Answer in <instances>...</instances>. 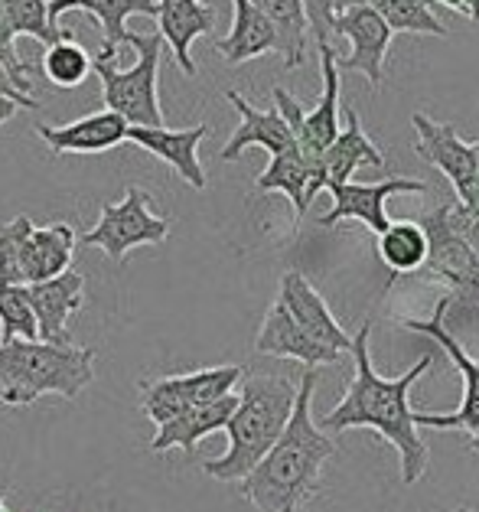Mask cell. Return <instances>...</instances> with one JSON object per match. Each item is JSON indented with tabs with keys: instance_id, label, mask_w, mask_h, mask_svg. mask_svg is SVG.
<instances>
[{
	"instance_id": "18",
	"label": "cell",
	"mask_w": 479,
	"mask_h": 512,
	"mask_svg": "<svg viewBox=\"0 0 479 512\" xmlns=\"http://www.w3.org/2000/svg\"><path fill=\"white\" fill-rule=\"evenodd\" d=\"M206 134L209 124H196V128L183 131H170L163 124V128H128V141L141 147V151L160 157L163 164H170L193 190H206V170L199 164V144H203Z\"/></svg>"
},
{
	"instance_id": "22",
	"label": "cell",
	"mask_w": 479,
	"mask_h": 512,
	"mask_svg": "<svg viewBox=\"0 0 479 512\" xmlns=\"http://www.w3.org/2000/svg\"><path fill=\"white\" fill-rule=\"evenodd\" d=\"M235 405H238V395L232 392V395L216 398V402H209V405L189 408V411H183V415L170 418L167 424H160L157 428L154 441H150V451L167 454V451H173V447H180V451H193L203 437L225 431V424H229Z\"/></svg>"
},
{
	"instance_id": "8",
	"label": "cell",
	"mask_w": 479,
	"mask_h": 512,
	"mask_svg": "<svg viewBox=\"0 0 479 512\" xmlns=\"http://www.w3.org/2000/svg\"><path fill=\"white\" fill-rule=\"evenodd\" d=\"M450 307H453V297L444 294L437 301L434 317H427V320H408L405 317L401 320V327L405 330L431 336V340L450 356L453 369L463 376V402L457 411H450V415H427V411H414V424H418V428H434V431H466L473 437L479 431V362L466 353L457 336L447 330L444 320H447Z\"/></svg>"
},
{
	"instance_id": "12",
	"label": "cell",
	"mask_w": 479,
	"mask_h": 512,
	"mask_svg": "<svg viewBox=\"0 0 479 512\" xmlns=\"http://www.w3.org/2000/svg\"><path fill=\"white\" fill-rule=\"evenodd\" d=\"M411 124L418 131L414 151L450 180L453 193H457V203H466L473 193V177H476V147L466 144L453 124L427 118L424 111H414Z\"/></svg>"
},
{
	"instance_id": "7",
	"label": "cell",
	"mask_w": 479,
	"mask_h": 512,
	"mask_svg": "<svg viewBox=\"0 0 479 512\" xmlns=\"http://www.w3.org/2000/svg\"><path fill=\"white\" fill-rule=\"evenodd\" d=\"M170 235V219L150 212V193L141 186H128L118 203H105L95 229H88L79 245L102 248V252L121 265L124 255L137 245H160Z\"/></svg>"
},
{
	"instance_id": "45",
	"label": "cell",
	"mask_w": 479,
	"mask_h": 512,
	"mask_svg": "<svg viewBox=\"0 0 479 512\" xmlns=\"http://www.w3.org/2000/svg\"><path fill=\"white\" fill-rule=\"evenodd\" d=\"M453 512H479V509H470V506H460V509H453Z\"/></svg>"
},
{
	"instance_id": "29",
	"label": "cell",
	"mask_w": 479,
	"mask_h": 512,
	"mask_svg": "<svg viewBox=\"0 0 479 512\" xmlns=\"http://www.w3.org/2000/svg\"><path fill=\"white\" fill-rule=\"evenodd\" d=\"M0 20L10 30V36H33L43 46H53L66 40V30H59V23L49 17V0H0Z\"/></svg>"
},
{
	"instance_id": "2",
	"label": "cell",
	"mask_w": 479,
	"mask_h": 512,
	"mask_svg": "<svg viewBox=\"0 0 479 512\" xmlns=\"http://www.w3.org/2000/svg\"><path fill=\"white\" fill-rule=\"evenodd\" d=\"M313 389H317V369H307L284 434L258 460V467L238 480L242 496L258 512H300L320 493V473L326 460H333L336 444L313 421Z\"/></svg>"
},
{
	"instance_id": "3",
	"label": "cell",
	"mask_w": 479,
	"mask_h": 512,
	"mask_svg": "<svg viewBox=\"0 0 479 512\" xmlns=\"http://www.w3.org/2000/svg\"><path fill=\"white\" fill-rule=\"evenodd\" d=\"M238 385V405L225 424L229 447L222 457L203 464L206 477L219 483H238L258 467V460L284 434L297 402V385L284 376H242Z\"/></svg>"
},
{
	"instance_id": "9",
	"label": "cell",
	"mask_w": 479,
	"mask_h": 512,
	"mask_svg": "<svg viewBox=\"0 0 479 512\" xmlns=\"http://www.w3.org/2000/svg\"><path fill=\"white\" fill-rule=\"evenodd\" d=\"M418 222L427 235V261L421 271L444 281L453 301L479 307V258L460 239V232L450 226V203L437 206Z\"/></svg>"
},
{
	"instance_id": "24",
	"label": "cell",
	"mask_w": 479,
	"mask_h": 512,
	"mask_svg": "<svg viewBox=\"0 0 479 512\" xmlns=\"http://www.w3.org/2000/svg\"><path fill=\"white\" fill-rule=\"evenodd\" d=\"M359 167H385V154L372 144V137L365 134L356 108L346 111V128H339L336 141L326 147L323 154V190L326 186L349 183L352 173Z\"/></svg>"
},
{
	"instance_id": "41",
	"label": "cell",
	"mask_w": 479,
	"mask_h": 512,
	"mask_svg": "<svg viewBox=\"0 0 479 512\" xmlns=\"http://www.w3.org/2000/svg\"><path fill=\"white\" fill-rule=\"evenodd\" d=\"M463 4H466V17L479 23V0H463Z\"/></svg>"
},
{
	"instance_id": "34",
	"label": "cell",
	"mask_w": 479,
	"mask_h": 512,
	"mask_svg": "<svg viewBox=\"0 0 479 512\" xmlns=\"http://www.w3.org/2000/svg\"><path fill=\"white\" fill-rule=\"evenodd\" d=\"M0 66L7 69V76L14 79V85L23 95H33V69L17 56L14 36L4 27V20H0Z\"/></svg>"
},
{
	"instance_id": "36",
	"label": "cell",
	"mask_w": 479,
	"mask_h": 512,
	"mask_svg": "<svg viewBox=\"0 0 479 512\" xmlns=\"http://www.w3.org/2000/svg\"><path fill=\"white\" fill-rule=\"evenodd\" d=\"M450 226L460 232V239L470 245V252L479 258V216H473V212L463 209L460 203H450Z\"/></svg>"
},
{
	"instance_id": "42",
	"label": "cell",
	"mask_w": 479,
	"mask_h": 512,
	"mask_svg": "<svg viewBox=\"0 0 479 512\" xmlns=\"http://www.w3.org/2000/svg\"><path fill=\"white\" fill-rule=\"evenodd\" d=\"M440 4H444L447 10H457V14H466V4H463V0H440Z\"/></svg>"
},
{
	"instance_id": "32",
	"label": "cell",
	"mask_w": 479,
	"mask_h": 512,
	"mask_svg": "<svg viewBox=\"0 0 479 512\" xmlns=\"http://www.w3.org/2000/svg\"><path fill=\"white\" fill-rule=\"evenodd\" d=\"M0 333L4 340H36V317L30 310L27 284H0Z\"/></svg>"
},
{
	"instance_id": "14",
	"label": "cell",
	"mask_w": 479,
	"mask_h": 512,
	"mask_svg": "<svg viewBox=\"0 0 479 512\" xmlns=\"http://www.w3.org/2000/svg\"><path fill=\"white\" fill-rule=\"evenodd\" d=\"M27 297H30L33 317H36V336H40L43 343L72 346L69 320L75 310H82V304H85L82 274L69 268V271H62L59 278L27 284Z\"/></svg>"
},
{
	"instance_id": "25",
	"label": "cell",
	"mask_w": 479,
	"mask_h": 512,
	"mask_svg": "<svg viewBox=\"0 0 479 512\" xmlns=\"http://www.w3.org/2000/svg\"><path fill=\"white\" fill-rule=\"evenodd\" d=\"M235 20L229 36L216 40V49L225 56V62L242 66L248 59H258L264 53H277V33L268 23V17L251 4V0H232Z\"/></svg>"
},
{
	"instance_id": "39",
	"label": "cell",
	"mask_w": 479,
	"mask_h": 512,
	"mask_svg": "<svg viewBox=\"0 0 479 512\" xmlns=\"http://www.w3.org/2000/svg\"><path fill=\"white\" fill-rule=\"evenodd\" d=\"M17 111H20V105H17V102H10V98L0 95V124H7L10 118L17 115Z\"/></svg>"
},
{
	"instance_id": "35",
	"label": "cell",
	"mask_w": 479,
	"mask_h": 512,
	"mask_svg": "<svg viewBox=\"0 0 479 512\" xmlns=\"http://www.w3.org/2000/svg\"><path fill=\"white\" fill-rule=\"evenodd\" d=\"M304 4L307 27L317 46H333V23H336V0H300Z\"/></svg>"
},
{
	"instance_id": "13",
	"label": "cell",
	"mask_w": 479,
	"mask_h": 512,
	"mask_svg": "<svg viewBox=\"0 0 479 512\" xmlns=\"http://www.w3.org/2000/svg\"><path fill=\"white\" fill-rule=\"evenodd\" d=\"M333 193V209L320 216L323 229H333L339 222L356 219L365 229H372L375 235H382L388 229V212L385 203L388 196L395 193H427L424 180H408V177H388L382 183H339V186H326Z\"/></svg>"
},
{
	"instance_id": "23",
	"label": "cell",
	"mask_w": 479,
	"mask_h": 512,
	"mask_svg": "<svg viewBox=\"0 0 479 512\" xmlns=\"http://www.w3.org/2000/svg\"><path fill=\"white\" fill-rule=\"evenodd\" d=\"M69 10H85L98 20V27L105 33V43L98 49V56L105 59H118V49L124 46V36H128V17L141 14V17H157V0H49V17L53 23L69 14Z\"/></svg>"
},
{
	"instance_id": "26",
	"label": "cell",
	"mask_w": 479,
	"mask_h": 512,
	"mask_svg": "<svg viewBox=\"0 0 479 512\" xmlns=\"http://www.w3.org/2000/svg\"><path fill=\"white\" fill-rule=\"evenodd\" d=\"M255 190L258 193H284L287 199H291L297 222L307 216L310 203L317 199V190H313V170L307 167V160L300 157L297 147L287 154L271 157L268 170L255 180Z\"/></svg>"
},
{
	"instance_id": "6",
	"label": "cell",
	"mask_w": 479,
	"mask_h": 512,
	"mask_svg": "<svg viewBox=\"0 0 479 512\" xmlns=\"http://www.w3.org/2000/svg\"><path fill=\"white\" fill-rule=\"evenodd\" d=\"M317 49H320V69H323L320 102L307 111L291 92L281 89V85H274L271 95H274L277 115L287 121V128L294 134L300 157H304L307 167L313 170V190L323 193V154L339 134V69H336L333 46H317Z\"/></svg>"
},
{
	"instance_id": "31",
	"label": "cell",
	"mask_w": 479,
	"mask_h": 512,
	"mask_svg": "<svg viewBox=\"0 0 479 512\" xmlns=\"http://www.w3.org/2000/svg\"><path fill=\"white\" fill-rule=\"evenodd\" d=\"M43 72L49 82L59 85V89H75V85H82L88 72H92V56H88L72 36H66V40L46 46Z\"/></svg>"
},
{
	"instance_id": "5",
	"label": "cell",
	"mask_w": 479,
	"mask_h": 512,
	"mask_svg": "<svg viewBox=\"0 0 479 512\" xmlns=\"http://www.w3.org/2000/svg\"><path fill=\"white\" fill-rule=\"evenodd\" d=\"M137 62L131 69H118L115 59L95 56L92 72L102 79L105 108L121 115L131 128H163V111L157 98V72L163 56V36L160 33H131L124 36Z\"/></svg>"
},
{
	"instance_id": "10",
	"label": "cell",
	"mask_w": 479,
	"mask_h": 512,
	"mask_svg": "<svg viewBox=\"0 0 479 512\" xmlns=\"http://www.w3.org/2000/svg\"><path fill=\"white\" fill-rule=\"evenodd\" d=\"M242 376H245L242 366H212V369L186 372V376L154 379L141 392V411L160 428V424H167L170 418L183 415L189 408L209 405L222 395H232Z\"/></svg>"
},
{
	"instance_id": "19",
	"label": "cell",
	"mask_w": 479,
	"mask_h": 512,
	"mask_svg": "<svg viewBox=\"0 0 479 512\" xmlns=\"http://www.w3.org/2000/svg\"><path fill=\"white\" fill-rule=\"evenodd\" d=\"M225 98H229L232 108L238 111L242 124H238L235 134L229 137V144L222 147V154H219L222 160H238L248 151V147H264L271 157L287 154V151H294V147H297L291 128H287V121L277 115V108L261 111L251 102H245L238 92H225Z\"/></svg>"
},
{
	"instance_id": "37",
	"label": "cell",
	"mask_w": 479,
	"mask_h": 512,
	"mask_svg": "<svg viewBox=\"0 0 479 512\" xmlns=\"http://www.w3.org/2000/svg\"><path fill=\"white\" fill-rule=\"evenodd\" d=\"M0 95L10 98V102H17L20 108H27V111H36V108H40V102H36L33 95H23V92L17 89L14 79L7 76V69H4V66H0Z\"/></svg>"
},
{
	"instance_id": "43",
	"label": "cell",
	"mask_w": 479,
	"mask_h": 512,
	"mask_svg": "<svg viewBox=\"0 0 479 512\" xmlns=\"http://www.w3.org/2000/svg\"><path fill=\"white\" fill-rule=\"evenodd\" d=\"M470 447H473V451H476V454H479V431H476V434H473V437H470Z\"/></svg>"
},
{
	"instance_id": "1",
	"label": "cell",
	"mask_w": 479,
	"mask_h": 512,
	"mask_svg": "<svg viewBox=\"0 0 479 512\" xmlns=\"http://www.w3.org/2000/svg\"><path fill=\"white\" fill-rule=\"evenodd\" d=\"M369 336H372V323H362L359 333L352 336L349 353L356 359V376H352L346 395L339 398V405L323 415L320 431L333 437L352 428H372L398 451L401 483L414 486V483H421L427 467H431V451H427L424 437L418 434L414 408L408 398H411V385L431 369V356H421L408 372H401L398 379H385V376H378L372 366Z\"/></svg>"
},
{
	"instance_id": "38",
	"label": "cell",
	"mask_w": 479,
	"mask_h": 512,
	"mask_svg": "<svg viewBox=\"0 0 479 512\" xmlns=\"http://www.w3.org/2000/svg\"><path fill=\"white\" fill-rule=\"evenodd\" d=\"M473 147H476V177H473V193H470V199L466 203H460L463 209H470L473 216H479V141H473Z\"/></svg>"
},
{
	"instance_id": "33",
	"label": "cell",
	"mask_w": 479,
	"mask_h": 512,
	"mask_svg": "<svg viewBox=\"0 0 479 512\" xmlns=\"http://www.w3.org/2000/svg\"><path fill=\"white\" fill-rule=\"evenodd\" d=\"M30 229H33L30 216H17L0 226V284H23L20 255Z\"/></svg>"
},
{
	"instance_id": "44",
	"label": "cell",
	"mask_w": 479,
	"mask_h": 512,
	"mask_svg": "<svg viewBox=\"0 0 479 512\" xmlns=\"http://www.w3.org/2000/svg\"><path fill=\"white\" fill-rule=\"evenodd\" d=\"M0 512H10V506H7V499H4V493H0Z\"/></svg>"
},
{
	"instance_id": "20",
	"label": "cell",
	"mask_w": 479,
	"mask_h": 512,
	"mask_svg": "<svg viewBox=\"0 0 479 512\" xmlns=\"http://www.w3.org/2000/svg\"><path fill=\"white\" fill-rule=\"evenodd\" d=\"M163 43L173 49V59L186 76H196V62H193V40L209 36L216 30V10L199 4V0H157V17Z\"/></svg>"
},
{
	"instance_id": "17",
	"label": "cell",
	"mask_w": 479,
	"mask_h": 512,
	"mask_svg": "<svg viewBox=\"0 0 479 512\" xmlns=\"http://www.w3.org/2000/svg\"><path fill=\"white\" fill-rule=\"evenodd\" d=\"M128 128V121L105 108L79 121L56 124V128L53 124H40L36 134L43 137L53 154H105L128 141Z\"/></svg>"
},
{
	"instance_id": "21",
	"label": "cell",
	"mask_w": 479,
	"mask_h": 512,
	"mask_svg": "<svg viewBox=\"0 0 479 512\" xmlns=\"http://www.w3.org/2000/svg\"><path fill=\"white\" fill-rule=\"evenodd\" d=\"M79 235L72 232L69 222H53V226H33L27 242H23L20 268L23 284L59 278L62 271H69Z\"/></svg>"
},
{
	"instance_id": "16",
	"label": "cell",
	"mask_w": 479,
	"mask_h": 512,
	"mask_svg": "<svg viewBox=\"0 0 479 512\" xmlns=\"http://www.w3.org/2000/svg\"><path fill=\"white\" fill-rule=\"evenodd\" d=\"M255 349L261 356H277V359H297L304 362L307 369H320V366H333V362L343 359V353L323 346L313 340L310 333L297 327V320L287 314L281 301H274L268 307V314L261 320V330L255 336Z\"/></svg>"
},
{
	"instance_id": "28",
	"label": "cell",
	"mask_w": 479,
	"mask_h": 512,
	"mask_svg": "<svg viewBox=\"0 0 479 512\" xmlns=\"http://www.w3.org/2000/svg\"><path fill=\"white\" fill-rule=\"evenodd\" d=\"M378 258L392 274H418L427 261L421 222H388V229L378 235Z\"/></svg>"
},
{
	"instance_id": "15",
	"label": "cell",
	"mask_w": 479,
	"mask_h": 512,
	"mask_svg": "<svg viewBox=\"0 0 479 512\" xmlns=\"http://www.w3.org/2000/svg\"><path fill=\"white\" fill-rule=\"evenodd\" d=\"M277 301H281L287 314L297 320V327L304 333H310L317 343L336 349V353H349L352 349V336L339 327V320L333 317V310L326 307L323 294L300 271L284 274L281 291H277Z\"/></svg>"
},
{
	"instance_id": "11",
	"label": "cell",
	"mask_w": 479,
	"mask_h": 512,
	"mask_svg": "<svg viewBox=\"0 0 479 512\" xmlns=\"http://www.w3.org/2000/svg\"><path fill=\"white\" fill-rule=\"evenodd\" d=\"M333 36H346L352 53L339 59L336 56V69L339 72H359V76L369 79L372 89H382L385 82V56L388 46H392V30L385 27V20L378 17L375 7H352L336 14L333 23Z\"/></svg>"
},
{
	"instance_id": "4",
	"label": "cell",
	"mask_w": 479,
	"mask_h": 512,
	"mask_svg": "<svg viewBox=\"0 0 479 512\" xmlns=\"http://www.w3.org/2000/svg\"><path fill=\"white\" fill-rule=\"evenodd\" d=\"M95 379L92 346H56L43 340L0 343V402L33 405L43 395L79 398Z\"/></svg>"
},
{
	"instance_id": "27",
	"label": "cell",
	"mask_w": 479,
	"mask_h": 512,
	"mask_svg": "<svg viewBox=\"0 0 479 512\" xmlns=\"http://www.w3.org/2000/svg\"><path fill=\"white\" fill-rule=\"evenodd\" d=\"M277 33V53L284 56V69H297L307 56V17L300 0H251Z\"/></svg>"
},
{
	"instance_id": "40",
	"label": "cell",
	"mask_w": 479,
	"mask_h": 512,
	"mask_svg": "<svg viewBox=\"0 0 479 512\" xmlns=\"http://www.w3.org/2000/svg\"><path fill=\"white\" fill-rule=\"evenodd\" d=\"M375 0H336V14H343V10H352V7H372Z\"/></svg>"
},
{
	"instance_id": "30",
	"label": "cell",
	"mask_w": 479,
	"mask_h": 512,
	"mask_svg": "<svg viewBox=\"0 0 479 512\" xmlns=\"http://www.w3.org/2000/svg\"><path fill=\"white\" fill-rule=\"evenodd\" d=\"M378 17L392 33H414V36H450V30L437 20L427 7V0H375Z\"/></svg>"
}]
</instances>
